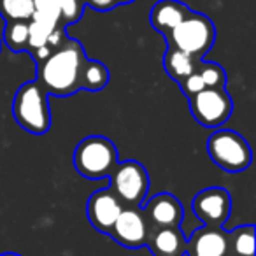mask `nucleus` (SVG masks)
<instances>
[{"label":"nucleus","instance_id":"9b49d317","mask_svg":"<svg viewBox=\"0 0 256 256\" xmlns=\"http://www.w3.org/2000/svg\"><path fill=\"white\" fill-rule=\"evenodd\" d=\"M190 256H230L228 234L220 228L202 226L186 240Z\"/></svg>","mask_w":256,"mask_h":256},{"label":"nucleus","instance_id":"2eb2a0df","mask_svg":"<svg viewBox=\"0 0 256 256\" xmlns=\"http://www.w3.org/2000/svg\"><path fill=\"white\" fill-rule=\"evenodd\" d=\"M60 26V20L34 11L28 20V50H39L48 42L50 36Z\"/></svg>","mask_w":256,"mask_h":256},{"label":"nucleus","instance_id":"393cba45","mask_svg":"<svg viewBox=\"0 0 256 256\" xmlns=\"http://www.w3.org/2000/svg\"><path fill=\"white\" fill-rule=\"evenodd\" d=\"M88 6L96 11H109L116 6V0H88Z\"/></svg>","mask_w":256,"mask_h":256},{"label":"nucleus","instance_id":"412c9836","mask_svg":"<svg viewBox=\"0 0 256 256\" xmlns=\"http://www.w3.org/2000/svg\"><path fill=\"white\" fill-rule=\"evenodd\" d=\"M198 74H200V78H202L206 88H224L226 78H224V72L220 65L204 64V65H200Z\"/></svg>","mask_w":256,"mask_h":256},{"label":"nucleus","instance_id":"5701e85b","mask_svg":"<svg viewBox=\"0 0 256 256\" xmlns=\"http://www.w3.org/2000/svg\"><path fill=\"white\" fill-rule=\"evenodd\" d=\"M179 84H181L182 92H184L188 96H193L198 92H202V90H206V84H204V81H202V78H200L198 72L190 74L188 78H184L182 81H179Z\"/></svg>","mask_w":256,"mask_h":256},{"label":"nucleus","instance_id":"cd10ccee","mask_svg":"<svg viewBox=\"0 0 256 256\" xmlns=\"http://www.w3.org/2000/svg\"><path fill=\"white\" fill-rule=\"evenodd\" d=\"M0 48H2V40H0Z\"/></svg>","mask_w":256,"mask_h":256},{"label":"nucleus","instance_id":"f8f14e48","mask_svg":"<svg viewBox=\"0 0 256 256\" xmlns=\"http://www.w3.org/2000/svg\"><path fill=\"white\" fill-rule=\"evenodd\" d=\"M146 212L151 218V221L160 228L179 226L182 221V206L170 193L154 195L148 202Z\"/></svg>","mask_w":256,"mask_h":256},{"label":"nucleus","instance_id":"f257e3e1","mask_svg":"<svg viewBox=\"0 0 256 256\" xmlns=\"http://www.w3.org/2000/svg\"><path fill=\"white\" fill-rule=\"evenodd\" d=\"M84 51L78 40H67L40 62L39 84L51 95L67 96L81 90V72L84 65Z\"/></svg>","mask_w":256,"mask_h":256},{"label":"nucleus","instance_id":"4be33fe9","mask_svg":"<svg viewBox=\"0 0 256 256\" xmlns=\"http://www.w3.org/2000/svg\"><path fill=\"white\" fill-rule=\"evenodd\" d=\"M60 9H62L60 20H64L65 23L78 22L82 14V4L79 2V0H62Z\"/></svg>","mask_w":256,"mask_h":256},{"label":"nucleus","instance_id":"4468645a","mask_svg":"<svg viewBox=\"0 0 256 256\" xmlns=\"http://www.w3.org/2000/svg\"><path fill=\"white\" fill-rule=\"evenodd\" d=\"M146 244L153 256H184L186 252V238L179 226L158 228Z\"/></svg>","mask_w":256,"mask_h":256},{"label":"nucleus","instance_id":"9d476101","mask_svg":"<svg viewBox=\"0 0 256 256\" xmlns=\"http://www.w3.org/2000/svg\"><path fill=\"white\" fill-rule=\"evenodd\" d=\"M109 235L124 248H140L148 240L146 218L136 207L123 209Z\"/></svg>","mask_w":256,"mask_h":256},{"label":"nucleus","instance_id":"39448f33","mask_svg":"<svg viewBox=\"0 0 256 256\" xmlns=\"http://www.w3.org/2000/svg\"><path fill=\"white\" fill-rule=\"evenodd\" d=\"M167 37L174 48L200 58L212 48L216 28L207 16L200 12H190L174 30L167 34Z\"/></svg>","mask_w":256,"mask_h":256},{"label":"nucleus","instance_id":"b1692460","mask_svg":"<svg viewBox=\"0 0 256 256\" xmlns=\"http://www.w3.org/2000/svg\"><path fill=\"white\" fill-rule=\"evenodd\" d=\"M32 2H34V9H36L37 12L54 16V18L60 20V16H62L60 2L62 0H32Z\"/></svg>","mask_w":256,"mask_h":256},{"label":"nucleus","instance_id":"6e6552de","mask_svg":"<svg viewBox=\"0 0 256 256\" xmlns=\"http://www.w3.org/2000/svg\"><path fill=\"white\" fill-rule=\"evenodd\" d=\"M232 210L230 193L223 188H207L193 198V212L206 226L221 228Z\"/></svg>","mask_w":256,"mask_h":256},{"label":"nucleus","instance_id":"f3484780","mask_svg":"<svg viewBox=\"0 0 256 256\" xmlns=\"http://www.w3.org/2000/svg\"><path fill=\"white\" fill-rule=\"evenodd\" d=\"M230 256H254V226L246 224L228 234Z\"/></svg>","mask_w":256,"mask_h":256},{"label":"nucleus","instance_id":"6ab92c4d","mask_svg":"<svg viewBox=\"0 0 256 256\" xmlns=\"http://www.w3.org/2000/svg\"><path fill=\"white\" fill-rule=\"evenodd\" d=\"M34 11L32 0H0V14L8 22H28Z\"/></svg>","mask_w":256,"mask_h":256},{"label":"nucleus","instance_id":"a878e982","mask_svg":"<svg viewBox=\"0 0 256 256\" xmlns=\"http://www.w3.org/2000/svg\"><path fill=\"white\" fill-rule=\"evenodd\" d=\"M136 0H116V4H132Z\"/></svg>","mask_w":256,"mask_h":256},{"label":"nucleus","instance_id":"20e7f679","mask_svg":"<svg viewBox=\"0 0 256 256\" xmlns=\"http://www.w3.org/2000/svg\"><path fill=\"white\" fill-rule=\"evenodd\" d=\"M210 160L224 172H242L251 165L252 153L248 140L234 130H216L207 140Z\"/></svg>","mask_w":256,"mask_h":256},{"label":"nucleus","instance_id":"1a4fd4ad","mask_svg":"<svg viewBox=\"0 0 256 256\" xmlns=\"http://www.w3.org/2000/svg\"><path fill=\"white\" fill-rule=\"evenodd\" d=\"M123 210L120 198L114 195L112 190H98L88 198L86 214L93 226L102 234H110L118 216Z\"/></svg>","mask_w":256,"mask_h":256},{"label":"nucleus","instance_id":"bb28decb","mask_svg":"<svg viewBox=\"0 0 256 256\" xmlns=\"http://www.w3.org/2000/svg\"><path fill=\"white\" fill-rule=\"evenodd\" d=\"M0 256H22V254H16V252H6V254H0Z\"/></svg>","mask_w":256,"mask_h":256},{"label":"nucleus","instance_id":"f03ea898","mask_svg":"<svg viewBox=\"0 0 256 256\" xmlns=\"http://www.w3.org/2000/svg\"><path fill=\"white\" fill-rule=\"evenodd\" d=\"M14 120L34 136L48 134L51 128V112L48 104V93L42 90L39 81L25 82L16 92L12 102Z\"/></svg>","mask_w":256,"mask_h":256},{"label":"nucleus","instance_id":"7ed1b4c3","mask_svg":"<svg viewBox=\"0 0 256 256\" xmlns=\"http://www.w3.org/2000/svg\"><path fill=\"white\" fill-rule=\"evenodd\" d=\"M118 165V150L109 139L92 136L82 139L74 151V167L82 178H109Z\"/></svg>","mask_w":256,"mask_h":256},{"label":"nucleus","instance_id":"aec40b11","mask_svg":"<svg viewBox=\"0 0 256 256\" xmlns=\"http://www.w3.org/2000/svg\"><path fill=\"white\" fill-rule=\"evenodd\" d=\"M4 42L12 51L28 50V22H8Z\"/></svg>","mask_w":256,"mask_h":256},{"label":"nucleus","instance_id":"dca6fc26","mask_svg":"<svg viewBox=\"0 0 256 256\" xmlns=\"http://www.w3.org/2000/svg\"><path fill=\"white\" fill-rule=\"evenodd\" d=\"M165 70L170 78H174L176 81H182L184 78H188L190 74L196 72V64L195 56L184 53V51L178 50V48H168L167 54H165Z\"/></svg>","mask_w":256,"mask_h":256},{"label":"nucleus","instance_id":"ddd939ff","mask_svg":"<svg viewBox=\"0 0 256 256\" xmlns=\"http://www.w3.org/2000/svg\"><path fill=\"white\" fill-rule=\"evenodd\" d=\"M190 9L184 4L178 2V0H160L158 4L153 6L151 9V25L154 30L165 34L167 36L170 30H174L186 16L190 14Z\"/></svg>","mask_w":256,"mask_h":256},{"label":"nucleus","instance_id":"a211bd4d","mask_svg":"<svg viewBox=\"0 0 256 256\" xmlns=\"http://www.w3.org/2000/svg\"><path fill=\"white\" fill-rule=\"evenodd\" d=\"M109 82V70L106 65L95 60H84L81 72V88L90 90V92H98L104 90Z\"/></svg>","mask_w":256,"mask_h":256},{"label":"nucleus","instance_id":"0eeeda50","mask_svg":"<svg viewBox=\"0 0 256 256\" xmlns=\"http://www.w3.org/2000/svg\"><path fill=\"white\" fill-rule=\"evenodd\" d=\"M190 109L202 126L216 128L232 116L234 106L224 88H206L190 96Z\"/></svg>","mask_w":256,"mask_h":256},{"label":"nucleus","instance_id":"423d86ee","mask_svg":"<svg viewBox=\"0 0 256 256\" xmlns=\"http://www.w3.org/2000/svg\"><path fill=\"white\" fill-rule=\"evenodd\" d=\"M110 184L112 192L118 198L130 204L132 207L140 206L142 200L148 196L150 192V178L148 170L139 164V162H123L118 164L112 170Z\"/></svg>","mask_w":256,"mask_h":256}]
</instances>
